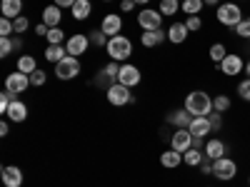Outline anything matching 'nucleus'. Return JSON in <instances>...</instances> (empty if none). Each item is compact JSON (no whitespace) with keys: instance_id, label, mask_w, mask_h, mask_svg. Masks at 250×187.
I'll use <instances>...</instances> for the list:
<instances>
[{"instance_id":"1","label":"nucleus","mask_w":250,"mask_h":187,"mask_svg":"<svg viewBox=\"0 0 250 187\" xmlns=\"http://www.w3.org/2000/svg\"><path fill=\"white\" fill-rule=\"evenodd\" d=\"M193 117H203L213 112V97L208 95L205 90H193L185 95V105H183Z\"/></svg>"},{"instance_id":"2","label":"nucleus","mask_w":250,"mask_h":187,"mask_svg":"<svg viewBox=\"0 0 250 187\" xmlns=\"http://www.w3.org/2000/svg\"><path fill=\"white\" fill-rule=\"evenodd\" d=\"M215 18H218V23H220V25H225V28H235L245 15H243V8L230 0V3H220V5H218Z\"/></svg>"},{"instance_id":"3","label":"nucleus","mask_w":250,"mask_h":187,"mask_svg":"<svg viewBox=\"0 0 250 187\" xmlns=\"http://www.w3.org/2000/svg\"><path fill=\"white\" fill-rule=\"evenodd\" d=\"M108 57L110 60H115V62H125L130 55H133V43L125 35H115V37H110L108 40Z\"/></svg>"},{"instance_id":"4","label":"nucleus","mask_w":250,"mask_h":187,"mask_svg":"<svg viewBox=\"0 0 250 187\" xmlns=\"http://www.w3.org/2000/svg\"><path fill=\"white\" fill-rule=\"evenodd\" d=\"M235 175H238V162L233 160V157H220V160H215L213 162V177L215 180H220V182H230V180H235Z\"/></svg>"},{"instance_id":"5","label":"nucleus","mask_w":250,"mask_h":187,"mask_svg":"<svg viewBox=\"0 0 250 187\" xmlns=\"http://www.w3.org/2000/svg\"><path fill=\"white\" fill-rule=\"evenodd\" d=\"M105 95H108V102H110V105H115V108H120V105H133V102H135V97L130 95V88L120 85V82H113V85L105 90Z\"/></svg>"},{"instance_id":"6","label":"nucleus","mask_w":250,"mask_h":187,"mask_svg":"<svg viewBox=\"0 0 250 187\" xmlns=\"http://www.w3.org/2000/svg\"><path fill=\"white\" fill-rule=\"evenodd\" d=\"M55 75H58V80H73L75 75H80V62H78V57H73V55L62 57L58 65H55Z\"/></svg>"},{"instance_id":"7","label":"nucleus","mask_w":250,"mask_h":187,"mask_svg":"<svg viewBox=\"0 0 250 187\" xmlns=\"http://www.w3.org/2000/svg\"><path fill=\"white\" fill-rule=\"evenodd\" d=\"M28 88H30V75H25V73L15 70V73H10V75L5 77V90H8V93H13V95L25 93Z\"/></svg>"},{"instance_id":"8","label":"nucleus","mask_w":250,"mask_h":187,"mask_svg":"<svg viewBox=\"0 0 250 187\" xmlns=\"http://www.w3.org/2000/svg\"><path fill=\"white\" fill-rule=\"evenodd\" d=\"M138 25L143 30H160L163 28V13L160 10H140L138 13Z\"/></svg>"},{"instance_id":"9","label":"nucleus","mask_w":250,"mask_h":187,"mask_svg":"<svg viewBox=\"0 0 250 187\" xmlns=\"http://www.w3.org/2000/svg\"><path fill=\"white\" fill-rule=\"evenodd\" d=\"M220 73H223V75H228V77H235V75L245 73V62H243V57H240V55H230V53H228V55H225V60L220 62Z\"/></svg>"},{"instance_id":"10","label":"nucleus","mask_w":250,"mask_h":187,"mask_svg":"<svg viewBox=\"0 0 250 187\" xmlns=\"http://www.w3.org/2000/svg\"><path fill=\"white\" fill-rule=\"evenodd\" d=\"M170 148L178 150V152H185V150H190L193 148V135L188 128H175L173 137H170Z\"/></svg>"},{"instance_id":"11","label":"nucleus","mask_w":250,"mask_h":187,"mask_svg":"<svg viewBox=\"0 0 250 187\" xmlns=\"http://www.w3.org/2000/svg\"><path fill=\"white\" fill-rule=\"evenodd\" d=\"M140 70L135 68V65H130V62H123L120 65V75H118V82L120 85H125V88H135L138 82H140Z\"/></svg>"},{"instance_id":"12","label":"nucleus","mask_w":250,"mask_h":187,"mask_svg":"<svg viewBox=\"0 0 250 187\" xmlns=\"http://www.w3.org/2000/svg\"><path fill=\"white\" fill-rule=\"evenodd\" d=\"M88 45H90V37H88V35H80V33H75V35H70V37H68L65 50H68V55L78 57V55H83V53L88 50Z\"/></svg>"},{"instance_id":"13","label":"nucleus","mask_w":250,"mask_h":187,"mask_svg":"<svg viewBox=\"0 0 250 187\" xmlns=\"http://www.w3.org/2000/svg\"><path fill=\"white\" fill-rule=\"evenodd\" d=\"M165 40H168V30H143V35H140V43H143V48H158V45H163Z\"/></svg>"},{"instance_id":"14","label":"nucleus","mask_w":250,"mask_h":187,"mask_svg":"<svg viewBox=\"0 0 250 187\" xmlns=\"http://www.w3.org/2000/svg\"><path fill=\"white\" fill-rule=\"evenodd\" d=\"M100 30L105 33L108 37L120 35V30H123V18H120V15H115V13H108L105 18H103V23H100Z\"/></svg>"},{"instance_id":"15","label":"nucleus","mask_w":250,"mask_h":187,"mask_svg":"<svg viewBox=\"0 0 250 187\" xmlns=\"http://www.w3.org/2000/svg\"><path fill=\"white\" fill-rule=\"evenodd\" d=\"M188 130H190L193 137H205V135H210L213 125H210V120H208V115H203V117H193L190 125H188Z\"/></svg>"},{"instance_id":"16","label":"nucleus","mask_w":250,"mask_h":187,"mask_svg":"<svg viewBox=\"0 0 250 187\" xmlns=\"http://www.w3.org/2000/svg\"><path fill=\"white\" fill-rule=\"evenodd\" d=\"M203 152H205V157H208V160H213V162H215V160L225 157L228 148H225V142H223V140H218V137H215V140H208V142H205V150H203Z\"/></svg>"},{"instance_id":"17","label":"nucleus","mask_w":250,"mask_h":187,"mask_svg":"<svg viewBox=\"0 0 250 187\" xmlns=\"http://www.w3.org/2000/svg\"><path fill=\"white\" fill-rule=\"evenodd\" d=\"M3 185L5 187H20L23 185V170L15 165H5L3 168Z\"/></svg>"},{"instance_id":"18","label":"nucleus","mask_w":250,"mask_h":187,"mask_svg":"<svg viewBox=\"0 0 250 187\" xmlns=\"http://www.w3.org/2000/svg\"><path fill=\"white\" fill-rule=\"evenodd\" d=\"M5 117H8L10 122H23V120L28 117V105H25V102H20V100H13V105L8 108Z\"/></svg>"},{"instance_id":"19","label":"nucleus","mask_w":250,"mask_h":187,"mask_svg":"<svg viewBox=\"0 0 250 187\" xmlns=\"http://www.w3.org/2000/svg\"><path fill=\"white\" fill-rule=\"evenodd\" d=\"M188 33H190V30L185 28V23H178V20H175V23L168 28V40H170L173 45H180V43H185V40H188Z\"/></svg>"},{"instance_id":"20","label":"nucleus","mask_w":250,"mask_h":187,"mask_svg":"<svg viewBox=\"0 0 250 187\" xmlns=\"http://www.w3.org/2000/svg\"><path fill=\"white\" fill-rule=\"evenodd\" d=\"M0 13H3V18H20V13H23V0H3L0 3Z\"/></svg>"},{"instance_id":"21","label":"nucleus","mask_w":250,"mask_h":187,"mask_svg":"<svg viewBox=\"0 0 250 187\" xmlns=\"http://www.w3.org/2000/svg\"><path fill=\"white\" fill-rule=\"evenodd\" d=\"M60 10H62V8H58L55 3L48 5V8L43 10V23H45L48 28H60V18H62Z\"/></svg>"},{"instance_id":"22","label":"nucleus","mask_w":250,"mask_h":187,"mask_svg":"<svg viewBox=\"0 0 250 187\" xmlns=\"http://www.w3.org/2000/svg\"><path fill=\"white\" fill-rule=\"evenodd\" d=\"M183 162V152H178V150H165L163 155H160V165H163V168H168V170H175L178 168V165Z\"/></svg>"},{"instance_id":"23","label":"nucleus","mask_w":250,"mask_h":187,"mask_svg":"<svg viewBox=\"0 0 250 187\" xmlns=\"http://www.w3.org/2000/svg\"><path fill=\"white\" fill-rule=\"evenodd\" d=\"M203 160H205V152L198 150V148H190V150L183 152V162L188 165V168H200Z\"/></svg>"},{"instance_id":"24","label":"nucleus","mask_w":250,"mask_h":187,"mask_svg":"<svg viewBox=\"0 0 250 187\" xmlns=\"http://www.w3.org/2000/svg\"><path fill=\"white\" fill-rule=\"evenodd\" d=\"M62 57H68V50L62 48V45H48V48H45V60L53 62V65H58Z\"/></svg>"},{"instance_id":"25","label":"nucleus","mask_w":250,"mask_h":187,"mask_svg":"<svg viewBox=\"0 0 250 187\" xmlns=\"http://www.w3.org/2000/svg\"><path fill=\"white\" fill-rule=\"evenodd\" d=\"M190 120H193V115L188 112L185 108H183V110H175V112H170V117H168V122H173L175 128H188V125H190Z\"/></svg>"},{"instance_id":"26","label":"nucleus","mask_w":250,"mask_h":187,"mask_svg":"<svg viewBox=\"0 0 250 187\" xmlns=\"http://www.w3.org/2000/svg\"><path fill=\"white\" fill-rule=\"evenodd\" d=\"M163 18H175L180 13V0H160V8Z\"/></svg>"},{"instance_id":"27","label":"nucleus","mask_w":250,"mask_h":187,"mask_svg":"<svg viewBox=\"0 0 250 187\" xmlns=\"http://www.w3.org/2000/svg\"><path fill=\"white\" fill-rule=\"evenodd\" d=\"M70 10H73V18H75V20H85V18L90 15L93 5H90V0H78Z\"/></svg>"},{"instance_id":"28","label":"nucleus","mask_w":250,"mask_h":187,"mask_svg":"<svg viewBox=\"0 0 250 187\" xmlns=\"http://www.w3.org/2000/svg\"><path fill=\"white\" fill-rule=\"evenodd\" d=\"M18 70L25 73V75H33V73L38 70L35 57H33V55H20V57H18Z\"/></svg>"},{"instance_id":"29","label":"nucleus","mask_w":250,"mask_h":187,"mask_svg":"<svg viewBox=\"0 0 250 187\" xmlns=\"http://www.w3.org/2000/svg\"><path fill=\"white\" fill-rule=\"evenodd\" d=\"M203 0H185V3L180 5V10L185 13V15H200V10H203Z\"/></svg>"},{"instance_id":"30","label":"nucleus","mask_w":250,"mask_h":187,"mask_svg":"<svg viewBox=\"0 0 250 187\" xmlns=\"http://www.w3.org/2000/svg\"><path fill=\"white\" fill-rule=\"evenodd\" d=\"M208 55H210V60H213V62H218V65H220V62L225 60V55H228V50H225V45H223V43H213V45H210V50H208Z\"/></svg>"},{"instance_id":"31","label":"nucleus","mask_w":250,"mask_h":187,"mask_svg":"<svg viewBox=\"0 0 250 187\" xmlns=\"http://www.w3.org/2000/svg\"><path fill=\"white\" fill-rule=\"evenodd\" d=\"M230 105H233V102H230V97H228V95H215V100H213V110L215 112H228V110H230Z\"/></svg>"},{"instance_id":"32","label":"nucleus","mask_w":250,"mask_h":187,"mask_svg":"<svg viewBox=\"0 0 250 187\" xmlns=\"http://www.w3.org/2000/svg\"><path fill=\"white\" fill-rule=\"evenodd\" d=\"M108 40H110V37L103 33V30H93V33H90V43H93L95 48H108Z\"/></svg>"},{"instance_id":"33","label":"nucleus","mask_w":250,"mask_h":187,"mask_svg":"<svg viewBox=\"0 0 250 187\" xmlns=\"http://www.w3.org/2000/svg\"><path fill=\"white\" fill-rule=\"evenodd\" d=\"M233 30H235V35H238V37L250 40V18H243V20H240V23H238Z\"/></svg>"},{"instance_id":"34","label":"nucleus","mask_w":250,"mask_h":187,"mask_svg":"<svg viewBox=\"0 0 250 187\" xmlns=\"http://www.w3.org/2000/svg\"><path fill=\"white\" fill-rule=\"evenodd\" d=\"M185 28L190 30V33H198V30L203 28V18H200V15H188V18H185Z\"/></svg>"},{"instance_id":"35","label":"nucleus","mask_w":250,"mask_h":187,"mask_svg":"<svg viewBox=\"0 0 250 187\" xmlns=\"http://www.w3.org/2000/svg\"><path fill=\"white\" fill-rule=\"evenodd\" d=\"M45 82H48V73H45V70L38 68V70L30 75V85H33V88H40V85H45Z\"/></svg>"},{"instance_id":"36","label":"nucleus","mask_w":250,"mask_h":187,"mask_svg":"<svg viewBox=\"0 0 250 187\" xmlns=\"http://www.w3.org/2000/svg\"><path fill=\"white\" fill-rule=\"evenodd\" d=\"M13 33H15L13 20L10 18H0V37H10Z\"/></svg>"},{"instance_id":"37","label":"nucleus","mask_w":250,"mask_h":187,"mask_svg":"<svg viewBox=\"0 0 250 187\" xmlns=\"http://www.w3.org/2000/svg\"><path fill=\"white\" fill-rule=\"evenodd\" d=\"M13 100H15V95L13 93H8V90H3V93H0V112H8V108L13 105Z\"/></svg>"},{"instance_id":"38","label":"nucleus","mask_w":250,"mask_h":187,"mask_svg":"<svg viewBox=\"0 0 250 187\" xmlns=\"http://www.w3.org/2000/svg\"><path fill=\"white\" fill-rule=\"evenodd\" d=\"M13 28H15V35H20V33H25V30L30 28V20H28L25 15H20V18L13 20Z\"/></svg>"},{"instance_id":"39","label":"nucleus","mask_w":250,"mask_h":187,"mask_svg":"<svg viewBox=\"0 0 250 187\" xmlns=\"http://www.w3.org/2000/svg\"><path fill=\"white\" fill-rule=\"evenodd\" d=\"M13 50H15L13 40H10V37H0V57H8Z\"/></svg>"},{"instance_id":"40","label":"nucleus","mask_w":250,"mask_h":187,"mask_svg":"<svg viewBox=\"0 0 250 187\" xmlns=\"http://www.w3.org/2000/svg\"><path fill=\"white\" fill-rule=\"evenodd\" d=\"M62 35H65V33H62L60 28H50L45 37H48V43H50V45H60V43H62Z\"/></svg>"},{"instance_id":"41","label":"nucleus","mask_w":250,"mask_h":187,"mask_svg":"<svg viewBox=\"0 0 250 187\" xmlns=\"http://www.w3.org/2000/svg\"><path fill=\"white\" fill-rule=\"evenodd\" d=\"M238 95H240L245 102H250V77H245V80L238 82Z\"/></svg>"},{"instance_id":"42","label":"nucleus","mask_w":250,"mask_h":187,"mask_svg":"<svg viewBox=\"0 0 250 187\" xmlns=\"http://www.w3.org/2000/svg\"><path fill=\"white\" fill-rule=\"evenodd\" d=\"M208 120H210V125H213V130H220L223 128V117H220V112H210V115H208Z\"/></svg>"},{"instance_id":"43","label":"nucleus","mask_w":250,"mask_h":187,"mask_svg":"<svg viewBox=\"0 0 250 187\" xmlns=\"http://www.w3.org/2000/svg\"><path fill=\"white\" fill-rule=\"evenodd\" d=\"M200 172H203V175H213V160H208V157H205L203 165H200Z\"/></svg>"},{"instance_id":"44","label":"nucleus","mask_w":250,"mask_h":187,"mask_svg":"<svg viewBox=\"0 0 250 187\" xmlns=\"http://www.w3.org/2000/svg\"><path fill=\"white\" fill-rule=\"evenodd\" d=\"M135 8V0H123V3H120V10L123 13H130Z\"/></svg>"},{"instance_id":"45","label":"nucleus","mask_w":250,"mask_h":187,"mask_svg":"<svg viewBox=\"0 0 250 187\" xmlns=\"http://www.w3.org/2000/svg\"><path fill=\"white\" fill-rule=\"evenodd\" d=\"M75 3H78V0H55V5H58V8H73Z\"/></svg>"},{"instance_id":"46","label":"nucleus","mask_w":250,"mask_h":187,"mask_svg":"<svg viewBox=\"0 0 250 187\" xmlns=\"http://www.w3.org/2000/svg\"><path fill=\"white\" fill-rule=\"evenodd\" d=\"M48 30H50V28H48L45 23H40V25H35V35H48Z\"/></svg>"},{"instance_id":"47","label":"nucleus","mask_w":250,"mask_h":187,"mask_svg":"<svg viewBox=\"0 0 250 187\" xmlns=\"http://www.w3.org/2000/svg\"><path fill=\"white\" fill-rule=\"evenodd\" d=\"M8 132H10V125H8V122H0V135H3V137H5Z\"/></svg>"},{"instance_id":"48","label":"nucleus","mask_w":250,"mask_h":187,"mask_svg":"<svg viewBox=\"0 0 250 187\" xmlns=\"http://www.w3.org/2000/svg\"><path fill=\"white\" fill-rule=\"evenodd\" d=\"M205 5H210V8H215V5H220V0H203Z\"/></svg>"},{"instance_id":"49","label":"nucleus","mask_w":250,"mask_h":187,"mask_svg":"<svg viewBox=\"0 0 250 187\" xmlns=\"http://www.w3.org/2000/svg\"><path fill=\"white\" fill-rule=\"evenodd\" d=\"M245 75H248V77H250V60H248V62H245Z\"/></svg>"},{"instance_id":"50","label":"nucleus","mask_w":250,"mask_h":187,"mask_svg":"<svg viewBox=\"0 0 250 187\" xmlns=\"http://www.w3.org/2000/svg\"><path fill=\"white\" fill-rule=\"evenodd\" d=\"M145 3H148V0H135V5H145Z\"/></svg>"},{"instance_id":"51","label":"nucleus","mask_w":250,"mask_h":187,"mask_svg":"<svg viewBox=\"0 0 250 187\" xmlns=\"http://www.w3.org/2000/svg\"><path fill=\"white\" fill-rule=\"evenodd\" d=\"M248 185H250V175H248Z\"/></svg>"},{"instance_id":"52","label":"nucleus","mask_w":250,"mask_h":187,"mask_svg":"<svg viewBox=\"0 0 250 187\" xmlns=\"http://www.w3.org/2000/svg\"><path fill=\"white\" fill-rule=\"evenodd\" d=\"M183 3H185V0H180V5H183Z\"/></svg>"},{"instance_id":"53","label":"nucleus","mask_w":250,"mask_h":187,"mask_svg":"<svg viewBox=\"0 0 250 187\" xmlns=\"http://www.w3.org/2000/svg\"><path fill=\"white\" fill-rule=\"evenodd\" d=\"M105 3H110V0H105Z\"/></svg>"},{"instance_id":"54","label":"nucleus","mask_w":250,"mask_h":187,"mask_svg":"<svg viewBox=\"0 0 250 187\" xmlns=\"http://www.w3.org/2000/svg\"><path fill=\"white\" fill-rule=\"evenodd\" d=\"M248 187H250V185H248Z\"/></svg>"}]
</instances>
